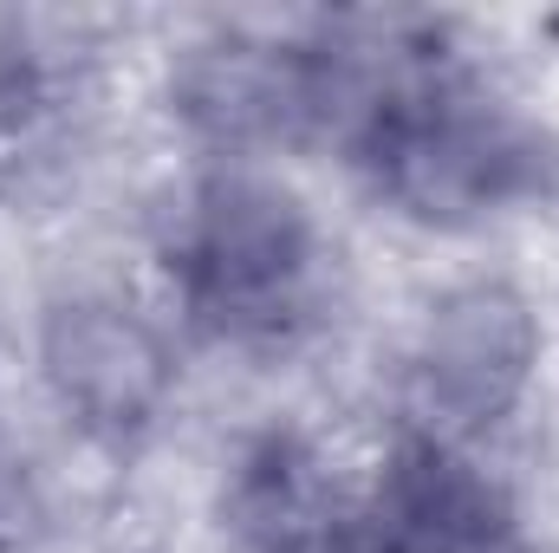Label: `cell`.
Instances as JSON below:
<instances>
[{"label": "cell", "instance_id": "1", "mask_svg": "<svg viewBox=\"0 0 559 553\" xmlns=\"http://www.w3.org/2000/svg\"><path fill=\"white\" fill-rule=\"evenodd\" d=\"M338 125L371 189L429 228H468L547 189V138L521 125L481 79L429 46H338Z\"/></svg>", "mask_w": 559, "mask_h": 553}, {"label": "cell", "instance_id": "2", "mask_svg": "<svg viewBox=\"0 0 559 553\" xmlns=\"http://www.w3.org/2000/svg\"><path fill=\"white\" fill-rule=\"evenodd\" d=\"M169 274L209 339L286 345L312 319L319 228L286 183L261 169H222L195 189Z\"/></svg>", "mask_w": 559, "mask_h": 553}, {"label": "cell", "instance_id": "3", "mask_svg": "<svg viewBox=\"0 0 559 553\" xmlns=\"http://www.w3.org/2000/svg\"><path fill=\"white\" fill-rule=\"evenodd\" d=\"M540 372V313L508 280H468L423 319L411 358V430L468 449L521 411Z\"/></svg>", "mask_w": 559, "mask_h": 553}, {"label": "cell", "instance_id": "4", "mask_svg": "<svg viewBox=\"0 0 559 553\" xmlns=\"http://www.w3.org/2000/svg\"><path fill=\"white\" fill-rule=\"evenodd\" d=\"M176 118L209 143L261 150L332 131L338 118V66L332 39H248L228 33L215 46L182 52L169 79Z\"/></svg>", "mask_w": 559, "mask_h": 553}, {"label": "cell", "instance_id": "5", "mask_svg": "<svg viewBox=\"0 0 559 553\" xmlns=\"http://www.w3.org/2000/svg\"><path fill=\"white\" fill-rule=\"evenodd\" d=\"M39 378L85 436L124 443L163 416L176 391V352L138 306L111 293H79L59 299L39 326Z\"/></svg>", "mask_w": 559, "mask_h": 553}, {"label": "cell", "instance_id": "6", "mask_svg": "<svg viewBox=\"0 0 559 553\" xmlns=\"http://www.w3.org/2000/svg\"><path fill=\"white\" fill-rule=\"evenodd\" d=\"M222 515L248 553H286L345 521V508L325 482V462L299 436H261L241 456V469L222 495Z\"/></svg>", "mask_w": 559, "mask_h": 553}, {"label": "cell", "instance_id": "7", "mask_svg": "<svg viewBox=\"0 0 559 553\" xmlns=\"http://www.w3.org/2000/svg\"><path fill=\"white\" fill-rule=\"evenodd\" d=\"M358 541L365 553H540L527 534H521V521L508 515V521H488V528H462V534H436V541H371L365 528H358Z\"/></svg>", "mask_w": 559, "mask_h": 553}, {"label": "cell", "instance_id": "8", "mask_svg": "<svg viewBox=\"0 0 559 553\" xmlns=\"http://www.w3.org/2000/svg\"><path fill=\"white\" fill-rule=\"evenodd\" d=\"M39 521V495H33V475L13 449H0V553H20L26 534Z\"/></svg>", "mask_w": 559, "mask_h": 553}]
</instances>
